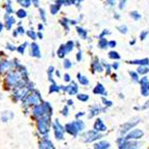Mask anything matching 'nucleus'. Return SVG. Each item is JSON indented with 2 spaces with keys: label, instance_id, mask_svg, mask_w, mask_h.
Wrapping results in <instances>:
<instances>
[{
  "label": "nucleus",
  "instance_id": "f257e3e1",
  "mask_svg": "<svg viewBox=\"0 0 149 149\" xmlns=\"http://www.w3.org/2000/svg\"><path fill=\"white\" fill-rule=\"evenodd\" d=\"M32 115L33 117L40 119V118L44 117V116H50L52 115V107L50 105L49 102H44L39 105H36L32 109Z\"/></svg>",
  "mask_w": 149,
  "mask_h": 149
},
{
  "label": "nucleus",
  "instance_id": "f03ea898",
  "mask_svg": "<svg viewBox=\"0 0 149 149\" xmlns=\"http://www.w3.org/2000/svg\"><path fill=\"white\" fill-rule=\"evenodd\" d=\"M41 101H42L41 93L38 90L33 89L22 100V103H23V107H36V105L41 104Z\"/></svg>",
  "mask_w": 149,
  "mask_h": 149
},
{
  "label": "nucleus",
  "instance_id": "7ed1b4c3",
  "mask_svg": "<svg viewBox=\"0 0 149 149\" xmlns=\"http://www.w3.org/2000/svg\"><path fill=\"white\" fill-rule=\"evenodd\" d=\"M86 125L84 123V121L81 120H75V121L69 122L67 124L65 125V132H67L68 134H70L73 137H76L78 132H82L85 129Z\"/></svg>",
  "mask_w": 149,
  "mask_h": 149
},
{
  "label": "nucleus",
  "instance_id": "20e7f679",
  "mask_svg": "<svg viewBox=\"0 0 149 149\" xmlns=\"http://www.w3.org/2000/svg\"><path fill=\"white\" fill-rule=\"evenodd\" d=\"M50 119H51L50 116H44V117L38 119V123H37L38 130L43 136H47L48 132H49L50 124H51Z\"/></svg>",
  "mask_w": 149,
  "mask_h": 149
},
{
  "label": "nucleus",
  "instance_id": "39448f33",
  "mask_svg": "<svg viewBox=\"0 0 149 149\" xmlns=\"http://www.w3.org/2000/svg\"><path fill=\"white\" fill-rule=\"evenodd\" d=\"M53 130H54V137L56 140H63L64 139V134H65V127L61 124V122L58 119H56L54 121L52 125Z\"/></svg>",
  "mask_w": 149,
  "mask_h": 149
},
{
  "label": "nucleus",
  "instance_id": "423d86ee",
  "mask_svg": "<svg viewBox=\"0 0 149 149\" xmlns=\"http://www.w3.org/2000/svg\"><path fill=\"white\" fill-rule=\"evenodd\" d=\"M101 137L102 136L99 132H95V130H89L82 134V141L86 143H91V142H94L96 140H99Z\"/></svg>",
  "mask_w": 149,
  "mask_h": 149
},
{
  "label": "nucleus",
  "instance_id": "0eeeda50",
  "mask_svg": "<svg viewBox=\"0 0 149 149\" xmlns=\"http://www.w3.org/2000/svg\"><path fill=\"white\" fill-rule=\"evenodd\" d=\"M61 91H64V92H67L69 95H75L78 92V86H77L76 82H71L70 85L66 86H61Z\"/></svg>",
  "mask_w": 149,
  "mask_h": 149
},
{
  "label": "nucleus",
  "instance_id": "6e6552de",
  "mask_svg": "<svg viewBox=\"0 0 149 149\" xmlns=\"http://www.w3.org/2000/svg\"><path fill=\"white\" fill-rule=\"evenodd\" d=\"M29 48H30V55L33 57H37V58H40L41 50H40V47H39V45L33 42L29 45Z\"/></svg>",
  "mask_w": 149,
  "mask_h": 149
},
{
  "label": "nucleus",
  "instance_id": "1a4fd4ad",
  "mask_svg": "<svg viewBox=\"0 0 149 149\" xmlns=\"http://www.w3.org/2000/svg\"><path fill=\"white\" fill-rule=\"evenodd\" d=\"M91 68H92V71L93 72H102L103 71V67H102V65L99 63V60H98V57L95 56L94 60L92 61V64H91Z\"/></svg>",
  "mask_w": 149,
  "mask_h": 149
},
{
  "label": "nucleus",
  "instance_id": "9d476101",
  "mask_svg": "<svg viewBox=\"0 0 149 149\" xmlns=\"http://www.w3.org/2000/svg\"><path fill=\"white\" fill-rule=\"evenodd\" d=\"M107 126H105V124L103 123V121H102L101 119H98L95 121L94 123V130L97 132H105L107 130Z\"/></svg>",
  "mask_w": 149,
  "mask_h": 149
},
{
  "label": "nucleus",
  "instance_id": "9b49d317",
  "mask_svg": "<svg viewBox=\"0 0 149 149\" xmlns=\"http://www.w3.org/2000/svg\"><path fill=\"white\" fill-rule=\"evenodd\" d=\"M143 136V132L140 130V129H134L132 132H129L126 136L125 140H130V139H140V138Z\"/></svg>",
  "mask_w": 149,
  "mask_h": 149
},
{
  "label": "nucleus",
  "instance_id": "f8f14e48",
  "mask_svg": "<svg viewBox=\"0 0 149 149\" xmlns=\"http://www.w3.org/2000/svg\"><path fill=\"white\" fill-rule=\"evenodd\" d=\"M4 18H5V27H6V29H8V30L12 29V26L16 23L15 18L8 15V14H5Z\"/></svg>",
  "mask_w": 149,
  "mask_h": 149
},
{
  "label": "nucleus",
  "instance_id": "ddd939ff",
  "mask_svg": "<svg viewBox=\"0 0 149 149\" xmlns=\"http://www.w3.org/2000/svg\"><path fill=\"white\" fill-rule=\"evenodd\" d=\"M12 65H13L12 63L8 62V61H1V62H0V73L6 72L8 70L10 69Z\"/></svg>",
  "mask_w": 149,
  "mask_h": 149
},
{
  "label": "nucleus",
  "instance_id": "4468645a",
  "mask_svg": "<svg viewBox=\"0 0 149 149\" xmlns=\"http://www.w3.org/2000/svg\"><path fill=\"white\" fill-rule=\"evenodd\" d=\"M103 111H104V109H102V107H98V105H94V107H91V109H90L89 118H93L94 116L98 115L100 112H103Z\"/></svg>",
  "mask_w": 149,
  "mask_h": 149
},
{
  "label": "nucleus",
  "instance_id": "2eb2a0df",
  "mask_svg": "<svg viewBox=\"0 0 149 149\" xmlns=\"http://www.w3.org/2000/svg\"><path fill=\"white\" fill-rule=\"evenodd\" d=\"M93 92H94V94H97V95H105L107 94V91H105L104 87L101 85V84H97L96 87L94 88V90H93Z\"/></svg>",
  "mask_w": 149,
  "mask_h": 149
},
{
  "label": "nucleus",
  "instance_id": "dca6fc26",
  "mask_svg": "<svg viewBox=\"0 0 149 149\" xmlns=\"http://www.w3.org/2000/svg\"><path fill=\"white\" fill-rule=\"evenodd\" d=\"M67 53H68V51H67V48H66V45L65 44L61 45L60 48H58L56 51L57 56L60 57V58H65V55L67 54Z\"/></svg>",
  "mask_w": 149,
  "mask_h": 149
},
{
  "label": "nucleus",
  "instance_id": "f3484780",
  "mask_svg": "<svg viewBox=\"0 0 149 149\" xmlns=\"http://www.w3.org/2000/svg\"><path fill=\"white\" fill-rule=\"evenodd\" d=\"M109 143L107 141H99L95 143L94 149H109Z\"/></svg>",
  "mask_w": 149,
  "mask_h": 149
},
{
  "label": "nucleus",
  "instance_id": "a211bd4d",
  "mask_svg": "<svg viewBox=\"0 0 149 149\" xmlns=\"http://www.w3.org/2000/svg\"><path fill=\"white\" fill-rule=\"evenodd\" d=\"M77 79L81 86H88L90 84V80L88 79L85 75H82L81 73H77Z\"/></svg>",
  "mask_w": 149,
  "mask_h": 149
},
{
  "label": "nucleus",
  "instance_id": "6ab92c4d",
  "mask_svg": "<svg viewBox=\"0 0 149 149\" xmlns=\"http://www.w3.org/2000/svg\"><path fill=\"white\" fill-rule=\"evenodd\" d=\"M76 31H77V33H78V36H79V37L81 38V39H87V37H88V31L84 27L77 26V27H76Z\"/></svg>",
  "mask_w": 149,
  "mask_h": 149
},
{
  "label": "nucleus",
  "instance_id": "aec40b11",
  "mask_svg": "<svg viewBox=\"0 0 149 149\" xmlns=\"http://www.w3.org/2000/svg\"><path fill=\"white\" fill-rule=\"evenodd\" d=\"M54 67H52V66H50L49 68H48V71H47V75H48V80H50V81L52 82V84H55L54 82V79H53V73H54Z\"/></svg>",
  "mask_w": 149,
  "mask_h": 149
},
{
  "label": "nucleus",
  "instance_id": "412c9836",
  "mask_svg": "<svg viewBox=\"0 0 149 149\" xmlns=\"http://www.w3.org/2000/svg\"><path fill=\"white\" fill-rule=\"evenodd\" d=\"M137 124V122H128V123H126V124H124L123 126H122V130H121V132H128L129 129H132V127L134 126V125H136Z\"/></svg>",
  "mask_w": 149,
  "mask_h": 149
},
{
  "label": "nucleus",
  "instance_id": "4be33fe9",
  "mask_svg": "<svg viewBox=\"0 0 149 149\" xmlns=\"http://www.w3.org/2000/svg\"><path fill=\"white\" fill-rule=\"evenodd\" d=\"M14 117V114H13L12 112H4L2 114V116H1V120H2L3 122H8L10 119H12V118Z\"/></svg>",
  "mask_w": 149,
  "mask_h": 149
},
{
  "label": "nucleus",
  "instance_id": "5701e85b",
  "mask_svg": "<svg viewBox=\"0 0 149 149\" xmlns=\"http://www.w3.org/2000/svg\"><path fill=\"white\" fill-rule=\"evenodd\" d=\"M60 22H61V24L63 25V27L68 31V30H69V25H70L69 19H67V18H63V19H61L60 20Z\"/></svg>",
  "mask_w": 149,
  "mask_h": 149
},
{
  "label": "nucleus",
  "instance_id": "b1692460",
  "mask_svg": "<svg viewBox=\"0 0 149 149\" xmlns=\"http://www.w3.org/2000/svg\"><path fill=\"white\" fill-rule=\"evenodd\" d=\"M61 91V86L56 85V84H52L49 87V93H58Z\"/></svg>",
  "mask_w": 149,
  "mask_h": 149
},
{
  "label": "nucleus",
  "instance_id": "393cba45",
  "mask_svg": "<svg viewBox=\"0 0 149 149\" xmlns=\"http://www.w3.org/2000/svg\"><path fill=\"white\" fill-rule=\"evenodd\" d=\"M16 15H17L18 18H20V19H23V18H26L27 17V12L23 8H20V10H18L17 13H16Z\"/></svg>",
  "mask_w": 149,
  "mask_h": 149
},
{
  "label": "nucleus",
  "instance_id": "a878e982",
  "mask_svg": "<svg viewBox=\"0 0 149 149\" xmlns=\"http://www.w3.org/2000/svg\"><path fill=\"white\" fill-rule=\"evenodd\" d=\"M130 64H139L141 65V67L142 66H148L149 64V60L148 58H144V60H141V61H132V62H129Z\"/></svg>",
  "mask_w": 149,
  "mask_h": 149
},
{
  "label": "nucleus",
  "instance_id": "bb28decb",
  "mask_svg": "<svg viewBox=\"0 0 149 149\" xmlns=\"http://www.w3.org/2000/svg\"><path fill=\"white\" fill-rule=\"evenodd\" d=\"M98 47L101 49H105L107 47H109V42L107 41V39H101L98 42Z\"/></svg>",
  "mask_w": 149,
  "mask_h": 149
},
{
  "label": "nucleus",
  "instance_id": "cd10ccee",
  "mask_svg": "<svg viewBox=\"0 0 149 149\" xmlns=\"http://www.w3.org/2000/svg\"><path fill=\"white\" fill-rule=\"evenodd\" d=\"M61 6L60 5H57V4H51L50 5V13L52 14V15H56L57 13H58V10H60Z\"/></svg>",
  "mask_w": 149,
  "mask_h": 149
},
{
  "label": "nucleus",
  "instance_id": "c85d7f7f",
  "mask_svg": "<svg viewBox=\"0 0 149 149\" xmlns=\"http://www.w3.org/2000/svg\"><path fill=\"white\" fill-rule=\"evenodd\" d=\"M10 1H8V2L5 3V5H4V8H5V10H6V14L8 15H12L13 13H14V10H13V6H12V4H10Z\"/></svg>",
  "mask_w": 149,
  "mask_h": 149
},
{
  "label": "nucleus",
  "instance_id": "c756f323",
  "mask_svg": "<svg viewBox=\"0 0 149 149\" xmlns=\"http://www.w3.org/2000/svg\"><path fill=\"white\" fill-rule=\"evenodd\" d=\"M65 45H66L67 51H68V53H69V52H71V51L73 50V48L75 47V42H73V41H68Z\"/></svg>",
  "mask_w": 149,
  "mask_h": 149
},
{
  "label": "nucleus",
  "instance_id": "7c9ffc66",
  "mask_svg": "<svg viewBox=\"0 0 149 149\" xmlns=\"http://www.w3.org/2000/svg\"><path fill=\"white\" fill-rule=\"evenodd\" d=\"M90 96L87 94H77V99L79 100V101H82V102H87L89 100Z\"/></svg>",
  "mask_w": 149,
  "mask_h": 149
},
{
  "label": "nucleus",
  "instance_id": "2f4dec72",
  "mask_svg": "<svg viewBox=\"0 0 149 149\" xmlns=\"http://www.w3.org/2000/svg\"><path fill=\"white\" fill-rule=\"evenodd\" d=\"M39 16H40V19L43 22H46V12H45L44 8H40L39 10Z\"/></svg>",
  "mask_w": 149,
  "mask_h": 149
},
{
  "label": "nucleus",
  "instance_id": "473e14b6",
  "mask_svg": "<svg viewBox=\"0 0 149 149\" xmlns=\"http://www.w3.org/2000/svg\"><path fill=\"white\" fill-rule=\"evenodd\" d=\"M26 45H28L27 42H25L24 44L20 45V46H19V47L17 48V51L19 53H20V54H23V53L25 52V49H26Z\"/></svg>",
  "mask_w": 149,
  "mask_h": 149
},
{
  "label": "nucleus",
  "instance_id": "72a5a7b5",
  "mask_svg": "<svg viewBox=\"0 0 149 149\" xmlns=\"http://www.w3.org/2000/svg\"><path fill=\"white\" fill-rule=\"evenodd\" d=\"M109 57L112 58V60H119L120 55H119V53L116 52V51H111V52L109 53Z\"/></svg>",
  "mask_w": 149,
  "mask_h": 149
},
{
  "label": "nucleus",
  "instance_id": "f704fd0d",
  "mask_svg": "<svg viewBox=\"0 0 149 149\" xmlns=\"http://www.w3.org/2000/svg\"><path fill=\"white\" fill-rule=\"evenodd\" d=\"M147 72H149V67H147V66H142L138 69V73H140V74H145Z\"/></svg>",
  "mask_w": 149,
  "mask_h": 149
},
{
  "label": "nucleus",
  "instance_id": "c9c22d12",
  "mask_svg": "<svg viewBox=\"0 0 149 149\" xmlns=\"http://www.w3.org/2000/svg\"><path fill=\"white\" fill-rule=\"evenodd\" d=\"M63 66H64L65 69H70V68L72 67V63H71V61L70 60H68V58H65Z\"/></svg>",
  "mask_w": 149,
  "mask_h": 149
},
{
  "label": "nucleus",
  "instance_id": "e433bc0d",
  "mask_svg": "<svg viewBox=\"0 0 149 149\" xmlns=\"http://www.w3.org/2000/svg\"><path fill=\"white\" fill-rule=\"evenodd\" d=\"M18 3H20V4L22 5V6H24V8H28V6H30V4L32 3V1H30V0H24V1L19 0Z\"/></svg>",
  "mask_w": 149,
  "mask_h": 149
},
{
  "label": "nucleus",
  "instance_id": "4c0bfd02",
  "mask_svg": "<svg viewBox=\"0 0 149 149\" xmlns=\"http://www.w3.org/2000/svg\"><path fill=\"white\" fill-rule=\"evenodd\" d=\"M130 17H132V19H134V20H136V21H138V20H140V19H141V15H140L138 12H132V13H130Z\"/></svg>",
  "mask_w": 149,
  "mask_h": 149
},
{
  "label": "nucleus",
  "instance_id": "58836bf2",
  "mask_svg": "<svg viewBox=\"0 0 149 149\" xmlns=\"http://www.w3.org/2000/svg\"><path fill=\"white\" fill-rule=\"evenodd\" d=\"M26 33H27V36L29 38H31L32 40H36V39H37L38 38V36H37V33H36L35 31H33V30H32V28L30 30H28L27 32H26Z\"/></svg>",
  "mask_w": 149,
  "mask_h": 149
},
{
  "label": "nucleus",
  "instance_id": "ea45409f",
  "mask_svg": "<svg viewBox=\"0 0 149 149\" xmlns=\"http://www.w3.org/2000/svg\"><path fill=\"white\" fill-rule=\"evenodd\" d=\"M118 30H119L121 33H126L127 32V27H126V25H120V26H118Z\"/></svg>",
  "mask_w": 149,
  "mask_h": 149
},
{
  "label": "nucleus",
  "instance_id": "a19ab883",
  "mask_svg": "<svg viewBox=\"0 0 149 149\" xmlns=\"http://www.w3.org/2000/svg\"><path fill=\"white\" fill-rule=\"evenodd\" d=\"M62 115L64 117H68V116H69V107H68V105H66V107L63 109Z\"/></svg>",
  "mask_w": 149,
  "mask_h": 149
},
{
  "label": "nucleus",
  "instance_id": "79ce46f5",
  "mask_svg": "<svg viewBox=\"0 0 149 149\" xmlns=\"http://www.w3.org/2000/svg\"><path fill=\"white\" fill-rule=\"evenodd\" d=\"M102 102H103V104H104L105 107H112V104H113V102L105 99V97H102Z\"/></svg>",
  "mask_w": 149,
  "mask_h": 149
},
{
  "label": "nucleus",
  "instance_id": "37998d69",
  "mask_svg": "<svg viewBox=\"0 0 149 149\" xmlns=\"http://www.w3.org/2000/svg\"><path fill=\"white\" fill-rule=\"evenodd\" d=\"M111 32H109V30H107V29H104L103 31L101 32L99 35V40H101V39H104V36H107V35H109Z\"/></svg>",
  "mask_w": 149,
  "mask_h": 149
},
{
  "label": "nucleus",
  "instance_id": "c03bdc74",
  "mask_svg": "<svg viewBox=\"0 0 149 149\" xmlns=\"http://www.w3.org/2000/svg\"><path fill=\"white\" fill-rule=\"evenodd\" d=\"M5 47H6V49L10 50V51H15V50H17V47H15V45L10 44V43H8Z\"/></svg>",
  "mask_w": 149,
  "mask_h": 149
},
{
  "label": "nucleus",
  "instance_id": "a18cd8bd",
  "mask_svg": "<svg viewBox=\"0 0 149 149\" xmlns=\"http://www.w3.org/2000/svg\"><path fill=\"white\" fill-rule=\"evenodd\" d=\"M76 61H77V62H81V61H82V51H81V50H79V51L77 52Z\"/></svg>",
  "mask_w": 149,
  "mask_h": 149
},
{
  "label": "nucleus",
  "instance_id": "49530a36",
  "mask_svg": "<svg viewBox=\"0 0 149 149\" xmlns=\"http://www.w3.org/2000/svg\"><path fill=\"white\" fill-rule=\"evenodd\" d=\"M17 32L18 35H24L25 33V30H24V27H22V26H19V27L17 28Z\"/></svg>",
  "mask_w": 149,
  "mask_h": 149
},
{
  "label": "nucleus",
  "instance_id": "de8ad7c7",
  "mask_svg": "<svg viewBox=\"0 0 149 149\" xmlns=\"http://www.w3.org/2000/svg\"><path fill=\"white\" fill-rule=\"evenodd\" d=\"M129 74H130V76L132 77V79H134V81H138V79H139V76H138L137 73H134V72H129Z\"/></svg>",
  "mask_w": 149,
  "mask_h": 149
},
{
  "label": "nucleus",
  "instance_id": "09e8293b",
  "mask_svg": "<svg viewBox=\"0 0 149 149\" xmlns=\"http://www.w3.org/2000/svg\"><path fill=\"white\" fill-rule=\"evenodd\" d=\"M64 80L66 82H70L71 81V76H70L68 73H65V75H64Z\"/></svg>",
  "mask_w": 149,
  "mask_h": 149
},
{
  "label": "nucleus",
  "instance_id": "8fccbe9b",
  "mask_svg": "<svg viewBox=\"0 0 149 149\" xmlns=\"http://www.w3.org/2000/svg\"><path fill=\"white\" fill-rule=\"evenodd\" d=\"M116 45H117V42L116 41H109V47H112V48H114V47H116Z\"/></svg>",
  "mask_w": 149,
  "mask_h": 149
},
{
  "label": "nucleus",
  "instance_id": "3c124183",
  "mask_svg": "<svg viewBox=\"0 0 149 149\" xmlns=\"http://www.w3.org/2000/svg\"><path fill=\"white\" fill-rule=\"evenodd\" d=\"M46 149H55L54 146H53V144H52V142L50 141V140H49V142H48V144H47V147H46Z\"/></svg>",
  "mask_w": 149,
  "mask_h": 149
},
{
  "label": "nucleus",
  "instance_id": "603ef678",
  "mask_svg": "<svg viewBox=\"0 0 149 149\" xmlns=\"http://www.w3.org/2000/svg\"><path fill=\"white\" fill-rule=\"evenodd\" d=\"M148 35V31H144V32H142L141 36H140V38H141V40H144L145 38H146V36Z\"/></svg>",
  "mask_w": 149,
  "mask_h": 149
},
{
  "label": "nucleus",
  "instance_id": "864d4df0",
  "mask_svg": "<svg viewBox=\"0 0 149 149\" xmlns=\"http://www.w3.org/2000/svg\"><path fill=\"white\" fill-rule=\"evenodd\" d=\"M82 116H85V113H84V112H79L78 114L75 115V118H76V119L78 120V118H79V117H82Z\"/></svg>",
  "mask_w": 149,
  "mask_h": 149
},
{
  "label": "nucleus",
  "instance_id": "5fc2aeb1",
  "mask_svg": "<svg viewBox=\"0 0 149 149\" xmlns=\"http://www.w3.org/2000/svg\"><path fill=\"white\" fill-rule=\"evenodd\" d=\"M125 3H126V1H121V2H120V5H119V8H120V10H122V8H124V6H125Z\"/></svg>",
  "mask_w": 149,
  "mask_h": 149
},
{
  "label": "nucleus",
  "instance_id": "6e6d98bb",
  "mask_svg": "<svg viewBox=\"0 0 149 149\" xmlns=\"http://www.w3.org/2000/svg\"><path fill=\"white\" fill-rule=\"evenodd\" d=\"M67 104H68V107H71V105L74 104V102H73L72 99H69V100H67Z\"/></svg>",
  "mask_w": 149,
  "mask_h": 149
},
{
  "label": "nucleus",
  "instance_id": "4d7b16f0",
  "mask_svg": "<svg viewBox=\"0 0 149 149\" xmlns=\"http://www.w3.org/2000/svg\"><path fill=\"white\" fill-rule=\"evenodd\" d=\"M43 28H44V25H43L42 23H40V24L38 25V29L40 30V31H42V30H43Z\"/></svg>",
  "mask_w": 149,
  "mask_h": 149
},
{
  "label": "nucleus",
  "instance_id": "13d9d810",
  "mask_svg": "<svg viewBox=\"0 0 149 149\" xmlns=\"http://www.w3.org/2000/svg\"><path fill=\"white\" fill-rule=\"evenodd\" d=\"M105 3H107V5H109V6H113V5H115V2H114V1H107Z\"/></svg>",
  "mask_w": 149,
  "mask_h": 149
},
{
  "label": "nucleus",
  "instance_id": "bf43d9fd",
  "mask_svg": "<svg viewBox=\"0 0 149 149\" xmlns=\"http://www.w3.org/2000/svg\"><path fill=\"white\" fill-rule=\"evenodd\" d=\"M112 67L114 68V69H118V67H119V64H118V63H114Z\"/></svg>",
  "mask_w": 149,
  "mask_h": 149
},
{
  "label": "nucleus",
  "instance_id": "052dcab7",
  "mask_svg": "<svg viewBox=\"0 0 149 149\" xmlns=\"http://www.w3.org/2000/svg\"><path fill=\"white\" fill-rule=\"evenodd\" d=\"M77 20H70V25H76Z\"/></svg>",
  "mask_w": 149,
  "mask_h": 149
},
{
  "label": "nucleus",
  "instance_id": "680f3d73",
  "mask_svg": "<svg viewBox=\"0 0 149 149\" xmlns=\"http://www.w3.org/2000/svg\"><path fill=\"white\" fill-rule=\"evenodd\" d=\"M54 74L56 75L57 77H61V72H60V70H56V71L54 72Z\"/></svg>",
  "mask_w": 149,
  "mask_h": 149
},
{
  "label": "nucleus",
  "instance_id": "e2e57ef3",
  "mask_svg": "<svg viewBox=\"0 0 149 149\" xmlns=\"http://www.w3.org/2000/svg\"><path fill=\"white\" fill-rule=\"evenodd\" d=\"M37 36H38V38H39V39H43V33H42V32H38Z\"/></svg>",
  "mask_w": 149,
  "mask_h": 149
},
{
  "label": "nucleus",
  "instance_id": "0e129e2a",
  "mask_svg": "<svg viewBox=\"0 0 149 149\" xmlns=\"http://www.w3.org/2000/svg\"><path fill=\"white\" fill-rule=\"evenodd\" d=\"M32 3H33V5H35V6H39V3H40V1H32Z\"/></svg>",
  "mask_w": 149,
  "mask_h": 149
},
{
  "label": "nucleus",
  "instance_id": "69168bd1",
  "mask_svg": "<svg viewBox=\"0 0 149 149\" xmlns=\"http://www.w3.org/2000/svg\"><path fill=\"white\" fill-rule=\"evenodd\" d=\"M3 27H4V26H3V23H1V22H0V32L2 31Z\"/></svg>",
  "mask_w": 149,
  "mask_h": 149
},
{
  "label": "nucleus",
  "instance_id": "338daca9",
  "mask_svg": "<svg viewBox=\"0 0 149 149\" xmlns=\"http://www.w3.org/2000/svg\"><path fill=\"white\" fill-rule=\"evenodd\" d=\"M13 36H14V37H17V36H18L17 30H14V31H13Z\"/></svg>",
  "mask_w": 149,
  "mask_h": 149
}]
</instances>
